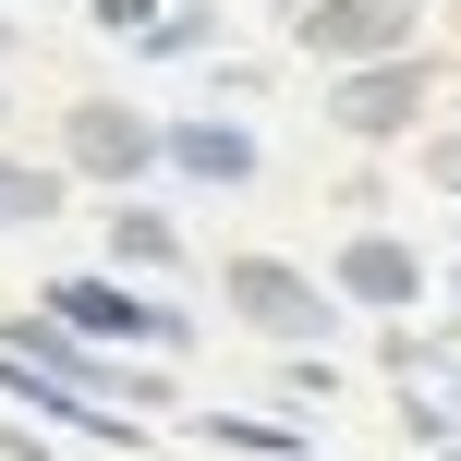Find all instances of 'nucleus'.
I'll list each match as a JSON object with an SVG mask.
<instances>
[{
  "mask_svg": "<svg viewBox=\"0 0 461 461\" xmlns=\"http://www.w3.org/2000/svg\"><path fill=\"white\" fill-rule=\"evenodd\" d=\"M303 49H328V61H401L413 49V0H316Z\"/></svg>",
  "mask_w": 461,
  "mask_h": 461,
  "instance_id": "1",
  "label": "nucleus"
},
{
  "mask_svg": "<svg viewBox=\"0 0 461 461\" xmlns=\"http://www.w3.org/2000/svg\"><path fill=\"white\" fill-rule=\"evenodd\" d=\"M230 303H243L255 328H279V340H303V328H328L316 279H303V267H279V255H243V267H230Z\"/></svg>",
  "mask_w": 461,
  "mask_h": 461,
  "instance_id": "2",
  "label": "nucleus"
},
{
  "mask_svg": "<svg viewBox=\"0 0 461 461\" xmlns=\"http://www.w3.org/2000/svg\"><path fill=\"white\" fill-rule=\"evenodd\" d=\"M413 110H425V61H376V73L340 86V122H352V134H401Z\"/></svg>",
  "mask_w": 461,
  "mask_h": 461,
  "instance_id": "3",
  "label": "nucleus"
},
{
  "mask_svg": "<svg viewBox=\"0 0 461 461\" xmlns=\"http://www.w3.org/2000/svg\"><path fill=\"white\" fill-rule=\"evenodd\" d=\"M340 279H352L365 303H413V292H425V267H413L401 243H352V255H340Z\"/></svg>",
  "mask_w": 461,
  "mask_h": 461,
  "instance_id": "4",
  "label": "nucleus"
},
{
  "mask_svg": "<svg viewBox=\"0 0 461 461\" xmlns=\"http://www.w3.org/2000/svg\"><path fill=\"white\" fill-rule=\"evenodd\" d=\"M170 158L207 170V183H243L255 170V134H230V122H194V134H170Z\"/></svg>",
  "mask_w": 461,
  "mask_h": 461,
  "instance_id": "5",
  "label": "nucleus"
},
{
  "mask_svg": "<svg viewBox=\"0 0 461 461\" xmlns=\"http://www.w3.org/2000/svg\"><path fill=\"white\" fill-rule=\"evenodd\" d=\"M73 146H86L97 170H146V146H158V134H146V122H122V110H86V122H73Z\"/></svg>",
  "mask_w": 461,
  "mask_h": 461,
  "instance_id": "6",
  "label": "nucleus"
},
{
  "mask_svg": "<svg viewBox=\"0 0 461 461\" xmlns=\"http://www.w3.org/2000/svg\"><path fill=\"white\" fill-rule=\"evenodd\" d=\"M49 194H61L49 170H0V219H49Z\"/></svg>",
  "mask_w": 461,
  "mask_h": 461,
  "instance_id": "7",
  "label": "nucleus"
},
{
  "mask_svg": "<svg viewBox=\"0 0 461 461\" xmlns=\"http://www.w3.org/2000/svg\"><path fill=\"white\" fill-rule=\"evenodd\" d=\"M110 243L134 255V267H158V255H170V230H158V219H110Z\"/></svg>",
  "mask_w": 461,
  "mask_h": 461,
  "instance_id": "8",
  "label": "nucleus"
},
{
  "mask_svg": "<svg viewBox=\"0 0 461 461\" xmlns=\"http://www.w3.org/2000/svg\"><path fill=\"white\" fill-rule=\"evenodd\" d=\"M425 170H438V183L461 194V134H449V146H425Z\"/></svg>",
  "mask_w": 461,
  "mask_h": 461,
  "instance_id": "9",
  "label": "nucleus"
}]
</instances>
